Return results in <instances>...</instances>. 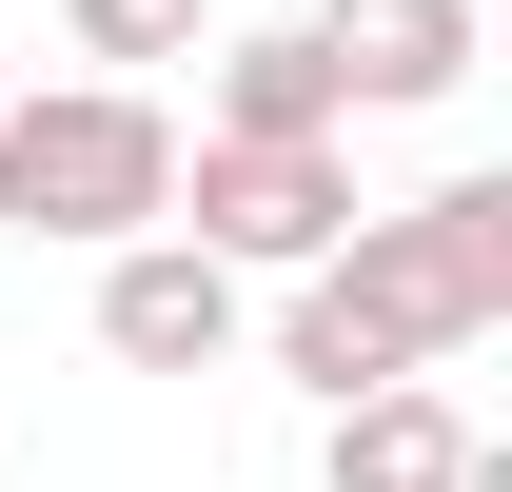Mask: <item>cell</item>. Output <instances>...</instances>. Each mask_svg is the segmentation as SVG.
I'll use <instances>...</instances> for the list:
<instances>
[{
    "label": "cell",
    "instance_id": "obj_2",
    "mask_svg": "<svg viewBox=\"0 0 512 492\" xmlns=\"http://www.w3.org/2000/svg\"><path fill=\"white\" fill-rule=\"evenodd\" d=\"M0 217L60 256H119L178 217V119H158V79H40V99H0Z\"/></svg>",
    "mask_w": 512,
    "mask_h": 492
},
{
    "label": "cell",
    "instance_id": "obj_1",
    "mask_svg": "<svg viewBox=\"0 0 512 492\" xmlns=\"http://www.w3.org/2000/svg\"><path fill=\"white\" fill-rule=\"evenodd\" d=\"M512 315V178H434L414 217H355V237L296 276V315H276V374L296 394H394V374H434L473 355Z\"/></svg>",
    "mask_w": 512,
    "mask_h": 492
},
{
    "label": "cell",
    "instance_id": "obj_4",
    "mask_svg": "<svg viewBox=\"0 0 512 492\" xmlns=\"http://www.w3.org/2000/svg\"><path fill=\"white\" fill-rule=\"evenodd\" d=\"M473 40H493V0H316V60L355 119H434L473 99Z\"/></svg>",
    "mask_w": 512,
    "mask_h": 492
},
{
    "label": "cell",
    "instance_id": "obj_8",
    "mask_svg": "<svg viewBox=\"0 0 512 492\" xmlns=\"http://www.w3.org/2000/svg\"><path fill=\"white\" fill-rule=\"evenodd\" d=\"M60 20H79V60H99V79H158V60L217 40V0H60Z\"/></svg>",
    "mask_w": 512,
    "mask_h": 492
},
{
    "label": "cell",
    "instance_id": "obj_7",
    "mask_svg": "<svg viewBox=\"0 0 512 492\" xmlns=\"http://www.w3.org/2000/svg\"><path fill=\"white\" fill-rule=\"evenodd\" d=\"M473 453H493V433L453 414L434 374H394V394H335V433H316V473H335V492H473Z\"/></svg>",
    "mask_w": 512,
    "mask_h": 492
},
{
    "label": "cell",
    "instance_id": "obj_5",
    "mask_svg": "<svg viewBox=\"0 0 512 492\" xmlns=\"http://www.w3.org/2000/svg\"><path fill=\"white\" fill-rule=\"evenodd\" d=\"M99 355L119 374H217L237 355V276H217L197 237H119L99 256Z\"/></svg>",
    "mask_w": 512,
    "mask_h": 492
},
{
    "label": "cell",
    "instance_id": "obj_3",
    "mask_svg": "<svg viewBox=\"0 0 512 492\" xmlns=\"http://www.w3.org/2000/svg\"><path fill=\"white\" fill-rule=\"evenodd\" d=\"M217 276H316L355 237V138H178V217Z\"/></svg>",
    "mask_w": 512,
    "mask_h": 492
},
{
    "label": "cell",
    "instance_id": "obj_6",
    "mask_svg": "<svg viewBox=\"0 0 512 492\" xmlns=\"http://www.w3.org/2000/svg\"><path fill=\"white\" fill-rule=\"evenodd\" d=\"M197 138H355L316 20H217V40H197Z\"/></svg>",
    "mask_w": 512,
    "mask_h": 492
}]
</instances>
